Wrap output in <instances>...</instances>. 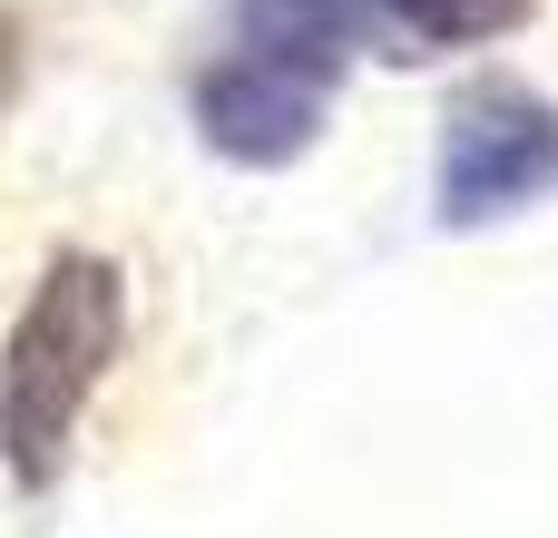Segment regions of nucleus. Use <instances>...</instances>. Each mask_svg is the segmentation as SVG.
I'll use <instances>...</instances> for the list:
<instances>
[{"mask_svg":"<svg viewBox=\"0 0 558 538\" xmlns=\"http://www.w3.org/2000/svg\"><path fill=\"white\" fill-rule=\"evenodd\" d=\"M118 343H128V274L88 245H59L0 343V470L20 500L69 480L78 421H88Z\"/></svg>","mask_w":558,"mask_h":538,"instance_id":"f257e3e1","label":"nucleus"},{"mask_svg":"<svg viewBox=\"0 0 558 538\" xmlns=\"http://www.w3.org/2000/svg\"><path fill=\"white\" fill-rule=\"evenodd\" d=\"M558 196V98L530 78H461L441 108V167H432V216L451 235H481L500 216H530Z\"/></svg>","mask_w":558,"mask_h":538,"instance_id":"f03ea898","label":"nucleus"},{"mask_svg":"<svg viewBox=\"0 0 558 538\" xmlns=\"http://www.w3.org/2000/svg\"><path fill=\"white\" fill-rule=\"evenodd\" d=\"M324 78L284 69V59H255V49H226L196 69V137L226 157V167H294L314 137H324Z\"/></svg>","mask_w":558,"mask_h":538,"instance_id":"7ed1b4c3","label":"nucleus"},{"mask_svg":"<svg viewBox=\"0 0 558 538\" xmlns=\"http://www.w3.org/2000/svg\"><path fill=\"white\" fill-rule=\"evenodd\" d=\"M235 49H255V59H284V69H304V78H343V59H353V10L343 0H235Z\"/></svg>","mask_w":558,"mask_h":538,"instance_id":"20e7f679","label":"nucleus"},{"mask_svg":"<svg viewBox=\"0 0 558 538\" xmlns=\"http://www.w3.org/2000/svg\"><path fill=\"white\" fill-rule=\"evenodd\" d=\"M412 49H481V39H500V29H520L530 20V0H373Z\"/></svg>","mask_w":558,"mask_h":538,"instance_id":"39448f33","label":"nucleus"},{"mask_svg":"<svg viewBox=\"0 0 558 538\" xmlns=\"http://www.w3.org/2000/svg\"><path fill=\"white\" fill-rule=\"evenodd\" d=\"M10 88H20V39H10V20H0V108H10Z\"/></svg>","mask_w":558,"mask_h":538,"instance_id":"423d86ee","label":"nucleus"}]
</instances>
